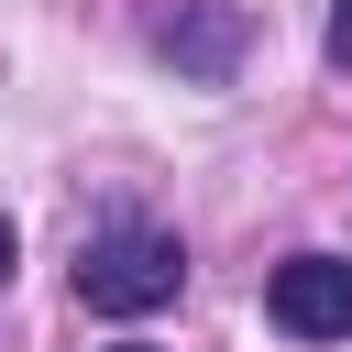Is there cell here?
<instances>
[{
  "mask_svg": "<svg viewBox=\"0 0 352 352\" xmlns=\"http://www.w3.org/2000/svg\"><path fill=\"white\" fill-rule=\"evenodd\" d=\"M176 286H187V242H176V231H154V220H121V231H99V242L77 253V297H88L99 319L176 308Z\"/></svg>",
  "mask_w": 352,
  "mask_h": 352,
  "instance_id": "1",
  "label": "cell"
},
{
  "mask_svg": "<svg viewBox=\"0 0 352 352\" xmlns=\"http://www.w3.org/2000/svg\"><path fill=\"white\" fill-rule=\"evenodd\" d=\"M264 319L286 341H352V264L341 253H286L264 286Z\"/></svg>",
  "mask_w": 352,
  "mask_h": 352,
  "instance_id": "2",
  "label": "cell"
},
{
  "mask_svg": "<svg viewBox=\"0 0 352 352\" xmlns=\"http://www.w3.org/2000/svg\"><path fill=\"white\" fill-rule=\"evenodd\" d=\"M242 44H253V0H176V11H165V55H176V77H198V88H231Z\"/></svg>",
  "mask_w": 352,
  "mask_h": 352,
  "instance_id": "3",
  "label": "cell"
},
{
  "mask_svg": "<svg viewBox=\"0 0 352 352\" xmlns=\"http://www.w3.org/2000/svg\"><path fill=\"white\" fill-rule=\"evenodd\" d=\"M330 55L352 66V0H330Z\"/></svg>",
  "mask_w": 352,
  "mask_h": 352,
  "instance_id": "4",
  "label": "cell"
},
{
  "mask_svg": "<svg viewBox=\"0 0 352 352\" xmlns=\"http://www.w3.org/2000/svg\"><path fill=\"white\" fill-rule=\"evenodd\" d=\"M0 275H11V220H0Z\"/></svg>",
  "mask_w": 352,
  "mask_h": 352,
  "instance_id": "5",
  "label": "cell"
},
{
  "mask_svg": "<svg viewBox=\"0 0 352 352\" xmlns=\"http://www.w3.org/2000/svg\"><path fill=\"white\" fill-rule=\"evenodd\" d=\"M121 352H132V341H121Z\"/></svg>",
  "mask_w": 352,
  "mask_h": 352,
  "instance_id": "6",
  "label": "cell"
}]
</instances>
